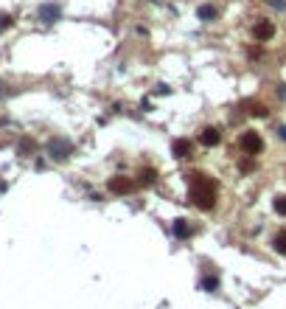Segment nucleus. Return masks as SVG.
<instances>
[{
    "instance_id": "obj_1",
    "label": "nucleus",
    "mask_w": 286,
    "mask_h": 309,
    "mask_svg": "<svg viewBox=\"0 0 286 309\" xmlns=\"http://www.w3.org/2000/svg\"><path fill=\"white\" fill-rule=\"evenodd\" d=\"M191 203L197 208H213L216 206V183L208 180L205 174H191Z\"/></svg>"
},
{
    "instance_id": "obj_2",
    "label": "nucleus",
    "mask_w": 286,
    "mask_h": 309,
    "mask_svg": "<svg viewBox=\"0 0 286 309\" xmlns=\"http://www.w3.org/2000/svg\"><path fill=\"white\" fill-rule=\"evenodd\" d=\"M242 149L247 154H258L261 149H264V141H261L258 132H244L242 135Z\"/></svg>"
},
{
    "instance_id": "obj_3",
    "label": "nucleus",
    "mask_w": 286,
    "mask_h": 309,
    "mask_svg": "<svg viewBox=\"0 0 286 309\" xmlns=\"http://www.w3.org/2000/svg\"><path fill=\"white\" fill-rule=\"evenodd\" d=\"M48 152H51V157H56V160H65V157L73 152V146H70L68 141H62V138H56V141H51Z\"/></svg>"
},
{
    "instance_id": "obj_4",
    "label": "nucleus",
    "mask_w": 286,
    "mask_h": 309,
    "mask_svg": "<svg viewBox=\"0 0 286 309\" xmlns=\"http://www.w3.org/2000/svg\"><path fill=\"white\" fill-rule=\"evenodd\" d=\"M132 189H135L132 177H113V180H110V191H113V194H129Z\"/></svg>"
},
{
    "instance_id": "obj_5",
    "label": "nucleus",
    "mask_w": 286,
    "mask_h": 309,
    "mask_svg": "<svg viewBox=\"0 0 286 309\" xmlns=\"http://www.w3.org/2000/svg\"><path fill=\"white\" fill-rule=\"evenodd\" d=\"M252 34H255V40H261V43H267L269 37L275 34V26H272L269 20H261L258 26H255V31H252Z\"/></svg>"
},
{
    "instance_id": "obj_6",
    "label": "nucleus",
    "mask_w": 286,
    "mask_h": 309,
    "mask_svg": "<svg viewBox=\"0 0 286 309\" xmlns=\"http://www.w3.org/2000/svg\"><path fill=\"white\" fill-rule=\"evenodd\" d=\"M40 20H42V23L59 20V6H56V3H45V6H40Z\"/></svg>"
},
{
    "instance_id": "obj_7",
    "label": "nucleus",
    "mask_w": 286,
    "mask_h": 309,
    "mask_svg": "<svg viewBox=\"0 0 286 309\" xmlns=\"http://www.w3.org/2000/svg\"><path fill=\"white\" fill-rule=\"evenodd\" d=\"M219 141H222V135H219V129H213V127H208V129L200 135V144H202V146H216Z\"/></svg>"
},
{
    "instance_id": "obj_8",
    "label": "nucleus",
    "mask_w": 286,
    "mask_h": 309,
    "mask_svg": "<svg viewBox=\"0 0 286 309\" xmlns=\"http://www.w3.org/2000/svg\"><path fill=\"white\" fill-rule=\"evenodd\" d=\"M191 141H185V138H180V141H174V154L177 157H191Z\"/></svg>"
},
{
    "instance_id": "obj_9",
    "label": "nucleus",
    "mask_w": 286,
    "mask_h": 309,
    "mask_svg": "<svg viewBox=\"0 0 286 309\" xmlns=\"http://www.w3.org/2000/svg\"><path fill=\"white\" fill-rule=\"evenodd\" d=\"M272 245H275V250L281 253V256H286V231L275 233V239H272Z\"/></svg>"
},
{
    "instance_id": "obj_10",
    "label": "nucleus",
    "mask_w": 286,
    "mask_h": 309,
    "mask_svg": "<svg viewBox=\"0 0 286 309\" xmlns=\"http://www.w3.org/2000/svg\"><path fill=\"white\" fill-rule=\"evenodd\" d=\"M188 233H191V228H188V222H185V219H177V222H174V236L185 239Z\"/></svg>"
},
{
    "instance_id": "obj_11",
    "label": "nucleus",
    "mask_w": 286,
    "mask_h": 309,
    "mask_svg": "<svg viewBox=\"0 0 286 309\" xmlns=\"http://www.w3.org/2000/svg\"><path fill=\"white\" fill-rule=\"evenodd\" d=\"M200 17L202 20H213L216 17V9H213V6H200Z\"/></svg>"
},
{
    "instance_id": "obj_12",
    "label": "nucleus",
    "mask_w": 286,
    "mask_h": 309,
    "mask_svg": "<svg viewBox=\"0 0 286 309\" xmlns=\"http://www.w3.org/2000/svg\"><path fill=\"white\" fill-rule=\"evenodd\" d=\"M155 180H157V172H152V169H146V172L140 174V183H146V186L149 183H155Z\"/></svg>"
},
{
    "instance_id": "obj_13",
    "label": "nucleus",
    "mask_w": 286,
    "mask_h": 309,
    "mask_svg": "<svg viewBox=\"0 0 286 309\" xmlns=\"http://www.w3.org/2000/svg\"><path fill=\"white\" fill-rule=\"evenodd\" d=\"M275 211H278L281 216H286V194H284V197H278V200H275Z\"/></svg>"
},
{
    "instance_id": "obj_14",
    "label": "nucleus",
    "mask_w": 286,
    "mask_h": 309,
    "mask_svg": "<svg viewBox=\"0 0 286 309\" xmlns=\"http://www.w3.org/2000/svg\"><path fill=\"white\" fill-rule=\"evenodd\" d=\"M11 14H0V31H6V28H11Z\"/></svg>"
}]
</instances>
